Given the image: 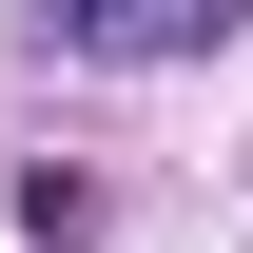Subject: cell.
Masks as SVG:
<instances>
[{
	"mask_svg": "<svg viewBox=\"0 0 253 253\" xmlns=\"http://www.w3.org/2000/svg\"><path fill=\"white\" fill-rule=\"evenodd\" d=\"M214 20H234V0H39V39H59V59H195Z\"/></svg>",
	"mask_w": 253,
	"mask_h": 253,
	"instance_id": "6da1fadb",
	"label": "cell"
}]
</instances>
